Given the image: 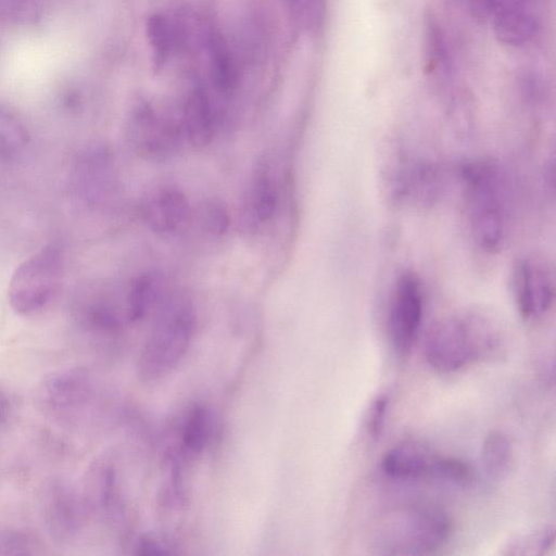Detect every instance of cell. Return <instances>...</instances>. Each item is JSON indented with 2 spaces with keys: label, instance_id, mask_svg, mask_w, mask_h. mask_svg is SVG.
Segmentation results:
<instances>
[{
  "label": "cell",
  "instance_id": "cell-1",
  "mask_svg": "<svg viewBox=\"0 0 556 556\" xmlns=\"http://www.w3.org/2000/svg\"><path fill=\"white\" fill-rule=\"evenodd\" d=\"M468 229L475 245L500 253L513 232V195L502 165L490 159L471 161L460 172Z\"/></svg>",
  "mask_w": 556,
  "mask_h": 556
},
{
  "label": "cell",
  "instance_id": "cell-2",
  "mask_svg": "<svg viewBox=\"0 0 556 556\" xmlns=\"http://www.w3.org/2000/svg\"><path fill=\"white\" fill-rule=\"evenodd\" d=\"M498 342V332L490 319L465 313L435 321L426 334L424 353L433 369L453 372L486 357Z\"/></svg>",
  "mask_w": 556,
  "mask_h": 556
},
{
  "label": "cell",
  "instance_id": "cell-3",
  "mask_svg": "<svg viewBox=\"0 0 556 556\" xmlns=\"http://www.w3.org/2000/svg\"><path fill=\"white\" fill-rule=\"evenodd\" d=\"M155 312L138 365L144 382L157 381L176 368L192 342L195 327L194 308L185 294H167Z\"/></svg>",
  "mask_w": 556,
  "mask_h": 556
},
{
  "label": "cell",
  "instance_id": "cell-4",
  "mask_svg": "<svg viewBox=\"0 0 556 556\" xmlns=\"http://www.w3.org/2000/svg\"><path fill=\"white\" fill-rule=\"evenodd\" d=\"M453 531L450 516L431 504H410L387 514L374 533V545L387 555L431 554Z\"/></svg>",
  "mask_w": 556,
  "mask_h": 556
},
{
  "label": "cell",
  "instance_id": "cell-5",
  "mask_svg": "<svg viewBox=\"0 0 556 556\" xmlns=\"http://www.w3.org/2000/svg\"><path fill=\"white\" fill-rule=\"evenodd\" d=\"M65 258L56 244H47L24 260L13 271L8 287L11 308L34 316L56 296L64 276Z\"/></svg>",
  "mask_w": 556,
  "mask_h": 556
},
{
  "label": "cell",
  "instance_id": "cell-6",
  "mask_svg": "<svg viewBox=\"0 0 556 556\" xmlns=\"http://www.w3.org/2000/svg\"><path fill=\"white\" fill-rule=\"evenodd\" d=\"M93 392V380L87 369L67 367L42 378L35 391V404L52 421L74 426L86 414Z\"/></svg>",
  "mask_w": 556,
  "mask_h": 556
},
{
  "label": "cell",
  "instance_id": "cell-7",
  "mask_svg": "<svg viewBox=\"0 0 556 556\" xmlns=\"http://www.w3.org/2000/svg\"><path fill=\"white\" fill-rule=\"evenodd\" d=\"M424 307L421 279L415 271H401L393 281L387 312L389 339L401 357L409 354L415 343L422 323Z\"/></svg>",
  "mask_w": 556,
  "mask_h": 556
},
{
  "label": "cell",
  "instance_id": "cell-8",
  "mask_svg": "<svg viewBox=\"0 0 556 556\" xmlns=\"http://www.w3.org/2000/svg\"><path fill=\"white\" fill-rule=\"evenodd\" d=\"M132 151L149 161H166L180 150L185 138L181 121L144 104L135 109L126 125Z\"/></svg>",
  "mask_w": 556,
  "mask_h": 556
},
{
  "label": "cell",
  "instance_id": "cell-9",
  "mask_svg": "<svg viewBox=\"0 0 556 556\" xmlns=\"http://www.w3.org/2000/svg\"><path fill=\"white\" fill-rule=\"evenodd\" d=\"M510 290L519 315L536 321L552 309L555 300V275L543 256L525 255L516 261L510 273Z\"/></svg>",
  "mask_w": 556,
  "mask_h": 556
},
{
  "label": "cell",
  "instance_id": "cell-10",
  "mask_svg": "<svg viewBox=\"0 0 556 556\" xmlns=\"http://www.w3.org/2000/svg\"><path fill=\"white\" fill-rule=\"evenodd\" d=\"M40 500L43 525L56 542L68 543L83 530L89 510L86 498L63 479H52L42 489Z\"/></svg>",
  "mask_w": 556,
  "mask_h": 556
},
{
  "label": "cell",
  "instance_id": "cell-11",
  "mask_svg": "<svg viewBox=\"0 0 556 556\" xmlns=\"http://www.w3.org/2000/svg\"><path fill=\"white\" fill-rule=\"evenodd\" d=\"M191 212L184 191L168 184L148 190L139 205L143 224L162 237H169L182 230L189 224Z\"/></svg>",
  "mask_w": 556,
  "mask_h": 556
},
{
  "label": "cell",
  "instance_id": "cell-12",
  "mask_svg": "<svg viewBox=\"0 0 556 556\" xmlns=\"http://www.w3.org/2000/svg\"><path fill=\"white\" fill-rule=\"evenodd\" d=\"M441 455L426 445L406 441L390 448L382 458L383 472L404 481L437 479Z\"/></svg>",
  "mask_w": 556,
  "mask_h": 556
},
{
  "label": "cell",
  "instance_id": "cell-13",
  "mask_svg": "<svg viewBox=\"0 0 556 556\" xmlns=\"http://www.w3.org/2000/svg\"><path fill=\"white\" fill-rule=\"evenodd\" d=\"M278 191L269 164L258 162L248 184L242 201L244 225L255 229L270 222L277 211Z\"/></svg>",
  "mask_w": 556,
  "mask_h": 556
},
{
  "label": "cell",
  "instance_id": "cell-14",
  "mask_svg": "<svg viewBox=\"0 0 556 556\" xmlns=\"http://www.w3.org/2000/svg\"><path fill=\"white\" fill-rule=\"evenodd\" d=\"M491 21L497 40L510 47L527 43L536 31L530 5L513 0H497Z\"/></svg>",
  "mask_w": 556,
  "mask_h": 556
},
{
  "label": "cell",
  "instance_id": "cell-15",
  "mask_svg": "<svg viewBox=\"0 0 556 556\" xmlns=\"http://www.w3.org/2000/svg\"><path fill=\"white\" fill-rule=\"evenodd\" d=\"M181 125L186 140L194 148L210 144L214 134V117L207 94L201 90L192 91L182 108Z\"/></svg>",
  "mask_w": 556,
  "mask_h": 556
},
{
  "label": "cell",
  "instance_id": "cell-16",
  "mask_svg": "<svg viewBox=\"0 0 556 556\" xmlns=\"http://www.w3.org/2000/svg\"><path fill=\"white\" fill-rule=\"evenodd\" d=\"M425 61L426 70L433 80L440 84L451 80L453 63L448 42L433 15H428L425 24Z\"/></svg>",
  "mask_w": 556,
  "mask_h": 556
},
{
  "label": "cell",
  "instance_id": "cell-17",
  "mask_svg": "<svg viewBox=\"0 0 556 556\" xmlns=\"http://www.w3.org/2000/svg\"><path fill=\"white\" fill-rule=\"evenodd\" d=\"M166 295L165 285L160 275L146 273L136 277L127 289L129 320H140L151 311H155Z\"/></svg>",
  "mask_w": 556,
  "mask_h": 556
},
{
  "label": "cell",
  "instance_id": "cell-18",
  "mask_svg": "<svg viewBox=\"0 0 556 556\" xmlns=\"http://www.w3.org/2000/svg\"><path fill=\"white\" fill-rule=\"evenodd\" d=\"M30 142V134L22 117L0 102V161L11 162L23 155Z\"/></svg>",
  "mask_w": 556,
  "mask_h": 556
},
{
  "label": "cell",
  "instance_id": "cell-19",
  "mask_svg": "<svg viewBox=\"0 0 556 556\" xmlns=\"http://www.w3.org/2000/svg\"><path fill=\"white\" fill-rule=\"evenodd\" d=\"M481 462L485 472L493 479L508 475L513 465V446L509 438L500 430H493L484 438Z\"/></svg>",
  "mask_w": 556,
  "mask_h": 556
},
{
  "label": "cell",
  "instance_id": "cell-20",
  "mask_svg": "<svg viewBox=\"0 0 556 556\" xmlns=\"http://www.w3.org/2000/svg\"><path fill=\"white\" fill-rule=\"evenodd\" d=\"M190 222L204 239L217 241L228 231L230 217L225 204L211 199L200 204L195 211L192 210Z\"/></svg>",
  "mask_w": 556,
  "mask_h": 556
},
{
  "label": "cell",
  "instance_id": "cell-21",
  "mask_svg": "<svg viewBox=\"0 0 556 556\" xmlns=\"http://www.w3.org/2000/svg\"><path fill=\"white\" fill-rule=\"evenodd\" d=\"M211 437V419L207 408L194 406L187 415L182 431V450L191 454L201 453Z\"/></svg>",
  "mask_w": 556,
  "mask_h": 556
},
{
  "label": "cell",
  "instance_id": "cell-22",
  "mask_svg": "<svg viewBox=\"0 0 556 556\" xmlns=\"http://www.w3.org/2000/svg\"><path fill=\"white\" fill-rule=\"evenodd\" d=\"M555 541V532L553 528H545L522 535L514 540L508 546V554H541L552 547Z\"/></svg>",
  "mask_w": 556,
  "mask_h": 556
},
{
  "label": "cell",
  "instance_id": "cell-23",
  "mask_svg": "<svg viewBox=\"0 0 556 556\" xmlns=\"http://www.w3.org/2000/svg\"><path fill=\"white\" fill-rule=\"evenodd\" d=\"M37 548H39L38 540L29 532L15 529L0 531V554H35L37 553Z\"/></svg>",
  "mask_w": 556,
  "mask_h": 556
},
{
  "label": "cell",
  "instance_id": "cell-24",
  "mask_svg": "<svg viewBox=\"0 0 556 556\" xmlns=\"http://www.w3.org/2000/svg\"><path fill=\"white\" fill-rule=\"evenodd\" d=\"M475 477L472 467L463 459L441 456L438 479L457 485H468Z\"/></svg>",
  "mask_w": 556,
  "mask_h": 556
},
{
  "label": "cell",
  "instance_id": "cell-25",
  "mask_svg": "<svg viewBox=\"0 0 556 556\" xmlns=\"http://www.w3.org/2000/svg\"><path fill=\"white\" fill-rule=\"evenodd\" d=\"M389 399L386 394L377 395L370 403L366 414V431L368 435L376 440L384 428Z\"/></svg>",
  "mask_w": 556,
  "mask_h": 556
},
{
  "label": "cell",
  "instance_id": "cell-26",
  "mask_svg": "<svg viewBox=\"0 0 556 556\" xmlns=\"http://www.w3.org/2000/svg\"><path fill=\"white\" fill-rule=\"evenodd\" d=\"M465 3L475 18L485 21L491 18L497 0H465Z\"/></svg>",
  "mask_w": 556,
  "mask_h": 556
},
{
  "label": "cell",
  "instance_id": "cell-27",
  "mask_svg": "<svg viewBox=\"0 0 556 556\" xmlns=\"http://www.w3.org/2000/svg\"><path fill=\"white\" fill-rule=\"evenodd\" d=\"M138 548L140 549V554L156 555L170 553L166 544L153 538L141 539Z\"/></svg>",
  "mask_w": 556,
  "mask_h": 556
},
{
  "label": "cell",
  "instance_id": "cell-28",
  "mask_svg": "<svg viewBox=\"0 0 556 556\" xmlns=\"http://www.w3.org/2000/svg\"><path fill=\"white\" fill-rule=\"evenodd\" d=\"M10 412V402L7 394L0 389V425L8 418Z\"/></svg>",
  "mask_w": 556,
  "mask_h": 556
}]
</instances>
